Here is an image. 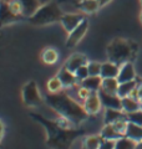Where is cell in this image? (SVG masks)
Segmentation results:
<instances>
[{
  "label": "cell",
  "instance_id": "6da1fadb",
  "mask_svg": "<svg viewBox=\"0 0 142 149\" xmlns=\"http://www.w3.org/2000/svg\"><path fill=\"white\" fill-rule=\"evenodd\" d=\"M30 117L44 127L46 132V146L50 149H70L72 143L85 134L84 129L74 127L61 117L58 120H51L34 112L30 113Z\"/></svg>",
  "mask_w": 142,
  "mask_h": 149
},
{
  "label": "cell",
  "instance_id": "7a4b0ae2",
  "mask_svg": "<svg viewBox=\"0 0 142 149\" xmlns=\"http://www.w3.org/2000/svg\"><path fill=\"white\" fill-rule=\"evenodd\" d=\"M44 100L46 104L59 114V117L66 119L74 127L81 125L89 118V113L85 111L84 106L77 103L64 91L58 93L47 92Z\"/></svg>",
  "mask_w": 142,
  "mask_h": 149
},
{
  "label": "cell",
  "instance_id": "3957f363",
  "mask_svg": "<svg viewBox=\"0 0 142 149\" xmlns=\"http://www.w3.org/2000/svg\"><path fill=\"white\" fill-rule=\"evenodd\" d=\"M138 46L136 42L125 39H115L107 46V57L108 61L115 62L121 66L125 62H131L136 57Z\"/></svg>",
  "mask_w": 142,
  "mask_h": 149
},
{
  "label": "cell",
  "instance_id": "277c9868",
  "mask_svg": "<svg viewBox=\"0 0 142 149\" xmlns=\"http://www.w3.org/2000/svg\"><path fill=\"white\" fill-rule=\"evenodd\" d=\"M64 13L59 6V4L53 0V1L42 4L34 15L27 19V21L36 26H44L60 21Z\"/></svg>",
  "mask_w": 142,
  "mask_h": 149
},
{
  "label": "cell",
  "instance_id": "5b68a950",
  "mask_svg": "<svg viewBox=\"0 0 142 149\" xmlns=\"http://www.w3.org/2000/svg\"><path fill=\"white\" fill-rule=\"evenodd\" d=\"M21 98L24 106L27 108H35L42 104V97L35 81H29L24 85L21 90Z\"/></svg>",
  "mask_w": 142,
  "mask_h": 149
},
{
  "label": "cell",
  "instance_id": "8992f818",
  "mask_svg": "<svg viewBox=\"0 0 142 149\" xmlns=\"http://www.w3.org/2000/svg\"><path fill=\"white\" fill-rule=\"evenodd\" d=\"M87 30H89V21L86 19H84V20L69 34L67 39H66V46H67L69 49L75 47V46L82 40V37L87 32Z\"/></svg>",
  "mask_w": 142,
  "mask_h": 149
},
{
  "label": "cell",
  "instance_id": "52a82bcc",
  "mask_svg": "<svg viewBox=\"0 0 142 149\" xmlns=\"http://www.w3.org/2000/svg\"><path fill=\"white\" fill-rule=\"evenodd\" d=\"M21 15H19L11 9L9 1H0V27L13 22L21 20Z\"/></svg>",
  "mask_w": 142,
  "mask_h": 149
},
{
  "label": "cell",
  "instance_id": "ba28073f",
  "mask_svg": "<svg viewBox=\"0 0 142 149\" xmlns=\"http://www.w3.org/2000/svg\"><path fill=\"white\" fill-rule=\"evenodd\" d=\"M82 106L85 111L89 113V116H95L102 108V103L98 96V92H90V95L87 96V98L82 101Z\"/></svg>",
  "mask_w": 142,
  "mask_h": 149
},
{
  "label": "cell",
  "instance_id": "9c48e42d",
  "mask_svg": "<svg viewBox=\"0 0 142 149\" xmlns=\"http://www.w3.org/2000/svg\"><path fill=\"white\" fill-rule=\"evenodd\" d=\"M15 1L19 4V6H20L21 15L27 19L34 15L37 11V9L42 5L40 0H15Z\"/></svg>",
  "mask_w": 142,
  "mask_h": 149
},
{
  "label": "cell",
  "instance_id": "30bf717a",
  "mask_svg": "<svg viewBox=\"0 0 142 149\" xmlns=\"http://www.w3.org/2000/svg\"><path fill=\"white\" fill-rule=\"evenodd\" d=\"M98 96H100L102 107L112 109H122V102L117 95H111V93H106L100 90L98 91Z\"/></svg>",
  "mask_w": 142,
  "mask_h": 149
},
{
  "label": "cell",
  "instance_id": "8fae6325",
  "mask_svg": "<svg viewBox=\"0 0 142 149\" xmlns=\"http://www.w3.org/2000/svg\"><path fill=\"white\" fill-rule=\"evenodd\" d=\"M84 19L85 17L81 15V14H64L60 22H61V25H63V27L65 29V31L67 32V34H70V32L72 31L75 27L84 20Z\"/></svg>",
  "mask_w": 142,
  "mask_h": 149
},
{
  "label": "cell",
  "instance_id": "7c38bea8",
  "mask_svg": "<svg viewBox=\"0 0 142 149\" xmlns=\"http://www.w3.org/2000/svg\"><path fill=\"white\" fill-rule=\"evenodd\" d=\"M136 80V71L132 62H125L120 66V71L117 74V81L120 83Z\"/></svg>",
  "mask_w": 142,
  "mask_h": 149
},
{
  "label": "cell",
  "instance_id": "4fadbf2b",
  "mask_svg": "<svg viewBox=\"0 0 142 149\" xmlns=\"http://www.w3.org/2000/svg\"><path fill=\"white\" fill-rule=\"evenodd\" d=\"M89 63L87 57L84 54H74L72 56H70L67 58V61L65 62L64 66L71 72H75L77 68H80L81 66H85V65Z\"/></svg>",
  "mask_w": 142,
  "mask_h": 149
},
{
  "label": "cell",
  "instance_id": "5bb4252c",
  "mask_svg": "<svg viewBox=\"0 0 142 149\" xmlns=\"http://www.w3.org/2000/svg\"><path fill=\"white\" fill-rule=\"evenodd\" d=\"M56 76L60 78V81H61V83H63L64 88H72V87L76 86V83L79 82L76 76H75V73L69 71L65 66L60 68V71H59V73L56 74Z\"/></svg>",
  "mask_w": 142,
  "mask_h": 149
},
{
  "label": "cell",
  "instance_id": "9a60e30c",
  "mask_svg": "<svg viewBox=\"0 0 142 149\" xmlns=\"http://www.w3.org/2000/svg\"><path fill=\"white\" fill-rule=\"evenodd\" d=\"M118 71H120V66L115 62L106 61L102 63L101 66V74L102 78H117Z\"/></svg>",
  "mask_w": 142,
  "mask_h": 149
},
{
  "label": "cell",
  "instance_id": "2e32d148",
  "mask_svg": "<svg viewBox=\"0 0 142 149\" xmlns=\"http://www.w3.org/2000/svg\"><path fill=\"white\" fill-rule=\"evenodd\" d=\"M126 118V113L122 109H112V108H106L105 116H103V123L105 124H112L116 120Z\"/></svg>",
  "mask_w": 142,
  "mask_h": 149
},
{
  "label": "cell",
  "instance_id": "e0dca14e",
  "mask_svg": "<svg viewBox=\"0 0 142 149\" xmlns=\"http://www.w3.org/2000/svg\"><path fill=\"white\" fill-rule=\"evenodd\" d=\"M102 77L101 76H89L81 82V86L85 87L90 92H98L101 88Z\"/></svg>",
  "mask_w": 142,
  "mask_h": 149
},
{
  "label": "cell",
  "instance_id": "ac0fdd59",
  "mask_svg": "<svg viewBox=\"0 0 142 149\" xmlns=\"http://www.w3.org/2000/svg\"><path fill=\"white\" fill-rule=\"evenodd\" d=\"M137 86H138V83L136 82V80L120 83V86H118V90H117V96L120 97V98L129 97V96H131V93L137 88Z\"/></svg>",
  "mask_w": 142,
  "mask_h": 149
},
{
  "label": "cell",
  "instance_id": "d6986e66",
  "mask_svg": "<svg viewBox=\"0 0 142 149\" xmlns=\"http://www.w3.org/2000/svg\"><path fill=\"white\" fill-rule=\"evenodd\" d=\"M125 136L127 138L132 139V141H135V142H141L142 141V125L129 122Z\"/></svg>",
  "mask_w": 142,
  "mask_h": 149
},
{
  "label": "cell",
  "instance_id": "ffe728a7",
  "mask_svg": "<svg viewBox=\"0 0 142 149\" xmlns=\"http://www.w3.org/2000/svg\"><path fill=\"white\" fill-rule=\"evenodd\" d=\"M122 102V111L125 113H131V112H135V111H138L141 109V104L140 102L137 101L134 97H125V98H121Z\"/></svg>",
  "mask_w": 142,
  "mask_h": 149
},
{
  "label": "cell",
  "instance_id": "44dd1931",
  "mask_svg": "<svg viewBox=\"0 0 142 149\" xmlns=\"http://www.w3.org/2000/svg\"><path fill=\"white\" fill-rule=\"evenodd\" d=\"M118 86H120V82L117 81V78H102L100 90L111 95H117Z\"/></svg>",
  "mask_w": 142,
  "mask_h": 149
},
{
  "label": "cell",
  "instance_id": "7402d4cb",
  "mask_svg": "<svg viewBox=\"0 0 142 149\" xmlns=\"http://www.w3.org/2000/svg\"><path fill=\"white\" fill-rule=\"evenodd\" d=\"M41 60L45 65H55L59 60V52L53 47H46L41 52Z\"/></svg>",
  "mask_w": 142,
  "mask_h": 149
},
{
  "label": "cell",
  "instance_id": "603a6c76",
  "mask_svg": "<svg viewBox=\"0 0 142 149\" xmlns=\"http://www.w3.org/2000/svg\"><path fill=\"white\" fill-rule=\"evenodd\" d=\"M98 8L101 6L97 0H80L79 1V9L86 14L96 13L98 10Z\"/></svg>",
  "mask_w": 142,
  "mask_h": 149
},
{
  "label": "cell",
  "instance_id": "cb8c5ba5",
  "mask_svg": "<svg viewBox=\"0 0 142 149\" xmlns=\"http://www.w3.org/2000/svg\"><path fill=\"white\" fill-rule=\"evenodd\" d=\"M100 137L102 139H112V141H117L118 138H121L122 136L117 130L113 128L112 124H105L100 132Z\"/></svg>",
  "mask_w": 142,
  "mask_h": 149
},
{
  "label": "cell",
  "instance_id": "d4e9b609",
  "mask_svg": "<svg viewBox=\"0 0 142 149\" xmlns=\"http://www.w3.org/2000/svg\"><path fill=\"white\" fill-rule=\"evenodd\" d=\"M102 142V138L98 136H89L84 139L82 142V149H98Z\"/></svg>",
  "mask_w": 142,
  "mask_h": 149
},
{
  "label": "cell",
  "instance_id": "484cf974",
  "mask_svg": "<svg viewBox=\"0 0 142 149\" xmlns=\"http://www.w3.org/2000/svg\"><path fill=\"white\" fill-rule=\"evenodd\" d=\"M136 146H137V142L132 141V139L124 136L116 141L115 149H136Z\"/></svg>",
  "mask_w": 142,
  "mask_h": 149
},
{
  "label": "cell",
  "instance_id": "4316f807",
  "mask_svg": "<svg viewBox=\"0 0 142 149\" xmlns=\"http://www.w3.org/2000/svg\"><path fill=\"white\" fill-rule=\"evenodd\" d=\"M63 83H61L60 78L58 76H55L53 78H50L49 81H47V92L50 93H58V92H61L63 91Z\"/></svg>",
  "mask_w": 142,
  "mask_h": 149
},
{
  "label": "cell",
  "instance_id": "83f0119b",
  "mask_svg": "<svg viewBox=\"0 0 142 149\" xmlns=\"http://www.w3.org/2000/svg\"><path fill=\"white\" fill-rule=\"evenodd\" d=\"M126 118H127V120H129V122H131V123L142 125V108L138 109V111L131 112V113H126Z\"/></svg>",
  "mask_w": 142,
  "mask_h": 149
},
{
  "label": "cell",
  "instance_id": "f1b7e54d",
  "mask_svg": "<svg viewBox=\"0 0 142 149\" xmlns=\"http://www.w3.org/2000/svg\"><path fill=\"white\" fill-rule=\"evenodd\" d=\"M101 66H102V63H100V62H95V61L89 62L87 63L89 74L90 76H100L101 74Z\"/></svg>",
  "mask_w": 142,
  "mask_h": 149
},
{
  "label": "cell",
  "instance_id": "f546056e",
  "mask_svg": "<svg viewBox=\"0 0 142 149\" xmlns=\"http://www.w3.org/2000/svg\"><path fill=\"white\" fill-rule=\"evenodd\" d=\"M74 73H75V76H76L77 81L82 82L85 78H87L90 76V74H89V70H87V65H85V66H81L80 68H77Z\"/></svg>",
  "mask_w": 142,
  "mask_h": 149
},
{
  "label": "cell",
  "instance_id": "4dcf8cb0",
  "mask_svg": "<svg viewBox=\"0 0 142 149\" xmlns=\"http://www.w3.org/2000/svg\"><path fill=\"white\" fill-rule=\"evenodd\" d=\"M115 147H116V141H112V139H102L98 149H115Z\"/></svg>",
  "mask_w": 142,
  "mask_h": 149
},
{
  "label": "cell",
  "instance_id": "1f68e13d",
  "mask_svg": "<svg viewBox=\"0 0 142 149\" xmlns=\"http://www.w3.org/2000/svg\"><path fill=\"white\" fill-rule=\"evenodd\" d=\"M77 95H79V97L81 98L82 101H85L87 98V96L90 95V91L89 90H86L85 87H82V86H80V88H79V91H77Z\"/></svg>",
  "mask_w": 142,
  "mask_h": 149
},
{
  "label": "cell",
  "instance_id": "d6a6232c",
  "mask_svg": "<svg viewBox=\"0 0 142 149\" xmlns=\"http://www.w3.org/2000/svg\"><path fill=\"white\" fill-rule=\"evenodd\" d=\"M137 101L140 102V104L142 107V83L137 86Z\"/></svg>",
  "mask_w": 142,
  "mask_h": 149
},
{
  "label": "cell",
  "instance_id": "836d02e7",
  "mask_svg": "<svg viewBox=\"0 0 142 149\" xmlns=\"http://www.w3.org/2000/svg\"><path fill=\"white\" fill-rule=\"evenodd\" d=\"M4 132H5V127H4V123L0 120V144H1V141H3Z\"/></svg>",
  "mask_w": 142,
  "mask_h": 149
},
{
  "label": "cell",
  "instance_id": "e575fe53",
  "mask_svg": "<svg viewBox=\"0 0 142 149\" xmlns=\"http://www.w3.org/2000/svg\"><path fill=\"white\" fill-rule=\"evenodd\" d=\"M97 1H98V4H100V6H105L110 1H112V0H97Z\"/></svg>",
  "mask_w": 142,
  "mask_h": 149
},
{
  "label": "cell",
  "instance_id": "d590c367",
  "mask_svg": "<svg viewBox=\"0 0 142 149\" xmlns=\"http://www.w3.org/2000/svg\"><path fill=\"white\" fill-rule=\"evenodd\" d=\"M136 149H142V141H141V142H137V146H136Z\"/></svg>",
  "mask_w": 142,
  "mask_h": 149
},
{
  "label": "cell",
  "instance_id": "8d00e7d4",
  "mask_svg": "<svg viewBox=\"0 0 142 149\" xmlns=\"http://www.w3.org/2000/svg\"><path fill=\"white\" fill-rule=\"evenodd\" d=\"M41 4H46V3H49V1H53V0H40Z\"/></svg>",
  "mask_w": 142,
  "mask_h": 149
},
{
  "label": "cell",
  "instance_id": "74e56055",
  "mask_svg": "<svg viewBox=\"0 0 142 149\" xmlns=\"http://www.w3.org/2000/svg\"><path fill=\"white\" fill-rule=\"evenodd\" d=\"M140 20H141V22H142V10H141V13H140Z\"/></svg>",
  "mask_w": 142,
  "mask_h": 149
},
{
  "label": "cell",
  "instance_id": "f35d334b",
  "mask_svg": "<svg viewBox=\"0 0 142 149\" xmlns=\"http://www.w3.org/2000/svg\"><path fill=\"white\" fill-rule=\"evenodd\" d=\"M61 1H71V0H61ZM79 1H80V0H79Z\"/></svg>",
  "mask_w": 142,
  "mask_h": 149
},
{
  "label": "cell",
  "instance_id": "ab89813d",
  "mask_svg": "<svg viewBox=\"0 0 142 149\" xmlns=\"http://www.w3.org/2000/svg\"><path fill=\"white\" fill-rule=\"evenodd\" d=\"M0 1H9V0H0Z\"/></svg>",
  "mask_w": 142,
  "mask_h": 149
},
{
  "label": "cell",
  "instance_id": "60d3db41",
  "mask_svg": "<svg viewBox=\"0 0 142 149\" xmlns=\"http://www.w3.org/2000/svg\"><path fill=\"white\" fill-rule=\"evenodd\" d=\"M140 4H141V6H142V0H140Z\"/></svg>",
  "mask_w": 142,
  "mask_h": 149
}]
</instances>
